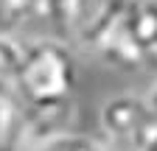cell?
<instances>
[{
	"label": "cell",
	"instance_id": "2",
	"mask_svg": "<svg viewBox=\"0 0 157 151\" xmlns=\"http://www.w3.org/2000/svg\"><path fill=\"white\" fill-rule=\"evenodd\" d=\"M98 143L104 151H157V112L146 92H118L101 104Z\"/></svg>",
	"mask_w": 157,
	"mask_h": 151
},
{
	"label": "cell",
	"instance_id": "6",
	"mask_svg": "<svg viewBox=\"0 0 157 151\" xmlns=\"http://www.w3.org/2000/svg\"><path fill=\"white\" fill-rule=\"evenodd\" d=\"M146 98H149V104H151V109L157 112V81H154V84H151V87L146 90Z\"/></svg>",
	"mask_w": 157,
	"mask_h": 151
},
{
	"label": "cell",
	"instance_id": "5",
	"mask_svg": "<svg viewBox=\"0 0 157 151\" xmlns=\"http://www.w3.org/2000/svg\"><path fill=\"white\" fill-rule=\"evenodd\" d=\"M67 9H70V0H31V23L48 25L53 36H62Z\"/></svg>",
	"mask_w": 157,
	"mask_h": 151
},
{
	"label": "cell",
	"instance_id": "4",
	"mask_svg": "<svg viewBox=\"0 0 157 151\" xmlns=\"http://www.w3.org/2000/svg\"><path fill=\"white\" fill-rule=\"evenodd\" d=\"M25 151H104V145L98 143V137L82 134V131H73V129H62V131H53V134H45L28 143Z\"/></svg>",
	"mask_w": 157,
	"mask_h": 151
},
{
	"label": "cell",
	"instance_id": "3",
	"mask_svg": "<svg viewBox=\"0 0 157 151\" xmlns=\"http://www.w3.org/2000/svg\"><path fill=\"white\" fill-rule=\"evenodd\" d=\"M129 3L132 0H70L62 36L70 45L98 53Z\"/></svg>",
	"mask_w": 157,
	"mask_h": 151
},
{
	"label": "cell",
	"instance_id": "1",
	"mask_svg": "<svg viewBox=\"0 0 157 151\" xmlns=\"http://www.w3.org/2000/svg\"><path fill=\"white\" fill-rule=\"evenodd\" d=\"M76 81L78 67L67 39L53 34L25 36V39L20 36L17 95L28 112L34 140L70 129L65 120L73 109Z\"/></svg>",
	"mask_w": 157,
	"mask_h": 151
}]
</instances>
